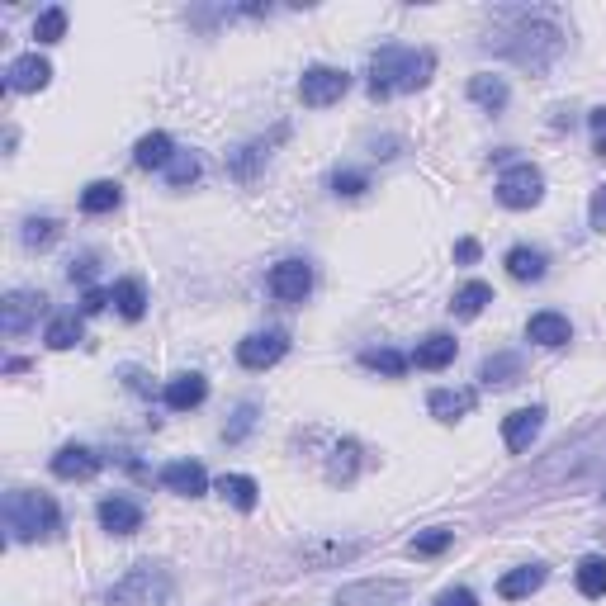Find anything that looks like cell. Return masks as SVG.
Here are the masks:
<instances>
[{
    "label": "cell",
    "mask_w": 606,
    "mask_h": 606,
    "mask_svg": "<svg viewBox=\"0 0 606 606\" xmlns=\"http://www.w3.org/2000/svg\"><path fill=\"white\" fill-rule=\"evenodd\" d=\"M105 303H109L105 289H86V294H81V313H100Z\"/></svg>",
    "instance_id": "44"
},
{
    "label": "cell",
    "mask_w": 606,
    "mask_h": 606,
    "mask_svg": "<svg viewBox=\"0 0 606 606\" xmlns=\"http://www.w3.org/2000/svg\"><path fill=\"white\" fill-rule=\"evenodd\" d=\"M360 474V441H341L337 450H332V464H327V479L332 483H351Z\"/></svg>",
    "instance_id": "32"
},
{
    "label": "cell",
    "mask_w": 606,
    "mask_h": 606,
    "mask_svg": "<svg viewBox=\"0 0 606 606\" xmlns=\"http://www.w3.org/2000/svg\"><path fill=\"white\" fill-rule=\"evenodd\" d=\"M100 526H105L109 535H133V531H143V507L133 498H105L100 502Z\"/></svg>",
    "instance_id": "15"
},
{
    "label": "cell",
    "mask_w": 606,
    "mask_h": 606,
    "mask_svg": "<svg viewBox=\"0 0 606 606\" xmlns=\"http://www.w3.org/2000/svg\"><path fill=\"white\" fill-rule=\"evenodd\" d=\"M62 34H67V10H62V5L43 10V15L34 19V38H38V43H57Z\"/></svg>",
    "instance_id": "38"
},
{
    "label": "cell",
    "mask_w": 606,
    "mask_h": 606,
    "mask_svg": "<svg viewBox=\"0 0 606 606\" xmlns=\"http://www.w3.org/2000/svg\"><path fill=\"white\" fill-rule=\"evenodd\" d=\"M436 606H479V597L469 588H446L441 597H436Z\"/></svg>",
    "instance_id": "43"
},
{
    "label": "cell",
    "mask_w": 606,
    "mask_h": 606,
    "mask_svg": "<svg viewBox=\"0 0 606 606\" xmlns=\"http://www.w3.org/2000/svg\"><path fill=\"white\" fill-rule=\"evenodd\" d=\"M455 351H460V341L446 337V332H436V337L417 341V351H412V365H417V370H446L450 360H455Z\"/></svg>",
    "instance_id": "24"
},
{
    "label": "cell",
    "mask_w": 606,
    "mask_h": 606,
    "mask_svg": "<svg viewBox=\"0 0 606 606\" xmlns=\"http://www.w3.org/2000/svg\"><path fill=\"white\" fill-rule=\"evenodd\" d=\"M285 138H289V128H285V124H280V133H275V138H251L247 147L228 152V171H232L237 180H256V171H261V166L270 161V147L285 143Z\"/></svg>",
    "instance_id": "12"
},
{
    "label": "cell",
    "mask_w": 606,
    "mask_h": 606,
    "mask_svg": "<svg viewBox=\"0 0 606 606\" xmlns=\"http://www.w3.org/2000/svg\"><path fill=\"white\" fill-rule=\"evenodd\" d=\"M199 180V157L195 152H176V161L166 166V185L171 190H185V185H195Z\"/></svg>",
    "instance_id": "37"
},
{
    "label": "cell",
    "mask_w": 606,
    "mask_h": 606,
    "mask_svg": "<svg viewBox=\"0 0 606 606\" xmlns=\"http://www.w3.org/2000/svg\"><path fill=\"white\" fill-rule=\"evenodd\" d=\"M545 270H550V256H545L540 247H512V251H507V275L521 280V285L545 280Z\"/></svg>",
    "instance_id": "23"
},
{
    "label": "cell",
    "mask_w": 606,
    "mask_h": 606,
    "mask_svg": "<svg viewBox=\"0 0 606 606\" xmlns=\"http://www.w3.org/2000/svg\"><path fill=\"white\" fill-rule=\"evenodd\" d=\"M526 341H535V346H569V341H573V322L564 318V313H554V308L531 313V322H526Z\"/></svg>",
    "instance_id": "16"
},
{
    "label": "cell",
    "mask_w": 606,
    "mask_h": 606,
    "mask_svg": "<svg viewBox=\"0 0 606 606\" xmlns=\"http://www.w3.org/2000/svg\"><path fill=\"white\" fill-rule=\"evenodd\" d=\"M360 550H365V545H322L318 554H308V564H313V569H322V564H346V559H356Z\"/></svg>",
    "instance_id": "40"
},
{
    "label": "cell",
    "mask_w": 606,
    "mask_h": 606,
    "mask_svg": "<svg viewBox=\"0 0 606 606\" xmlns=\"http://www.w3.org/2000/svg\"><path fill=\"white\" fill-rule=\"evenodd\" d=\"M43 303L48 299H43L38 289H15V294H5V303H0V327H5L10 337H24V332L38 322Z\"/></svg>",
    "instance_id": "10"
},
{
    "label": "cell",
    "mask_w": 606,
    "mask_h": 606,
    "mask_svg": "<svg viewBox=\"0 0 606 606\" xmlns=\"http://www.w3.org/2000/svg\"><path fill=\"white\" fill-rule=\"evenodd\" d=\"M43 341H48L53 351H72L76 341H81V318H76V313L53 318V322H48V332H43Z\"/></svg>",
    "instance_id": "34"
},
{
    "label": "cell",
    "mask_w": 606,
    "mask_h": 606,
    "mask_svg": "<svg viewBox=\"0 0 606 606\" xmlns=\"http://www.w3.org/2000/svg\"><path fill=\"white\" fill-rule=\"evenodd\" d=\"M360 365H365V370H379V375H389V379H398V375H408L412 356L393 351V346H365V351H360Z\"/></svg>",
    "instance_id": "31"
},
{
    "label": "cell",
    "mask_w": 606,
    "mask_h": 606,
    "mask_svg": "<svg viewBox=\"0 0 606 606\" xmlns=\"http://www.w3.org/2000/svg\"><path fill=\"white\" fill-rule=\"evenodd\" d=\"M573 583H578V592L592 597V602L606 597V559H602V554H583V559H578V569H573Z\"/></svg>",
    "instance_id": "30"
},
{
    "label": "cell",
    "mask_w": 606,
    "mask_h": 606,
    "mask_svg": "<svg viewBox=\"0 0 606 606\" xmlns=\"http://www.w3.org/2000/svg\"><path fill=\"white\" fill-rule=\"evenodd\" d=\"M256 427V403H242V408L232 412V427L223 431L228 436V446H237V441H247V431Z\"/></svg>",
    "instance_id": "39"
},
{
    "label": "cell",
    "mask_w": 606,
    "mask_h": 606,
    "mask_svg": "<svg viewBox=\"0 0 606 606\" xmlns=\"http://www.w3.org/2000/svg\"><path fill=\"white\" fill-rule=\"evenodd\" d=\"M218 493H223L237 512H256V502H261V483L251 479V474H223V479H218Z\"/></svg>",
    "instance_id": "27"
},
{
    "label": "cell",
    "mask_w": 606,
    "mask_h": 606,
    "mask_svg": "<svg viewBox=\"0 0 606 606\" xmlns=\"http://www.w3.org/2000/svg\"><path fill=\"white\" fill-rule=\"evenodd\" d=\"M474 403H479V393L474 389H436L427 398V408H431L436 422H460V417L474 412Z\"/></svg>",
    "instance_id": "20"
},
{
    "label": "cell",
    "mask_w": 606,
    "mask_h": 606,
    "mask_svg": "<svg viewBox=\"0 0 606 606\" xmlns=\"http://www.w3.org/2000/svg\"><path fill=\"white\" fill-rule=\"evenodd\" d=\"M455 261H464V266H469V261H479V242H474V237H464L460 247H455Z\"/></svg>",
    "instance_id": "46"
},
{
    "label": "cell",
    "mask_w": 606,
    "mask_h": 606,
    "mask_svg": "<svg viewBox=\"0 0 606 606\" xmlns=\"http://www.w3.org/2000/svg\"><path fill=\"white\" fill-rule=\"evenodd\" d=\"M67 275H72V285H76V280L86 285L90 275H95V256H81V261H72V270H67Z\"/></svg>",
    "instance_id": "45"
},
{
    "label": "cell",
    "mask_w": 606,
    "mask_h": 606,
    "mask_svg": "<svg viewBox=\"0 0 606 606\" xmlns=\"http://www.w3.org/2000/svg\"><path fill=\"white\" fill-rule=\"evenodd\" d=\"M346 90H351V72H341V67H308V72L299 76V100L308 109L337 105Z\"/></svg>",
    "instance_id": "6"
},
{
    "label": "cell",
    "mask_w": 606,
    "mask_h": 606,
    "mask_svg": "<svg viewBox=\"0 0 606 606\" xmlns=\"http://www.w3.org/2000/svg\"><path fill=\"white\" fill-rule=\"evenodd\" d=\"M588 128H592V138H597V143H592V152H597V157H606V109H592Z\"/></svg>",
    "instance_id": "42"
},
{
    "label": "cell",
    "mask_w": 606,
    "mask_h": 606,
    "mask_svg": "<svg viewBox=\"0 0 606 606\" xmlns=\"http://www.w3.org/2000/svg\"><path fill=\"white\" fill-rule=\"evenodd\" d=\"M545 578H550L545 564H521V569H512V573H502L498 578V597L502 602H521V597H531V592L545 588Z\"/></svg>",
    "instance_id": "17"
},
{
    "label": "cell",
    "mask_w": 606,
    "mask_h": 606,
    "mask_svg": "<svg viewBox=\"0 0 606 606\" xmlns=\"http://www.w3.org/2000/svg\"><path fill=\"white\" fill-rule=\"evenodd\" d=\"M100 455L90 446H62L53 455V474L57 479H90V474H100Z\"/></svg>",
    "instance_id": "19"
},
{
    "label": "cell",
    "mask_w": 606,
    "mask_h": 606,
    "mask_svg": "<svg viewBox=\"0 0 606 606\" xmlns=\"http://www.w3.org/2000/svg\"><path fill=\"white\" fill-rule=\"evenodd\" d=\"M119 204H124V185L119 180H90L81 190V209L86 214H114Z\"/></svg>",
    "instance_id": "26"
},
{
    "label": "cell",
    "mask_w": 606,
    "mask_h": 606,
    "mask_svg": "<svg viewBox=\"0 0 606 606\" xmlns=\"http://www.w3.org/2000/svg\"><path fill=\"white\" fill-rule=\"evenodd\" d=\"M498 199H502V209H535V204L545 199V176H540V166L512 161V166L498 176Z\"/></svg>",
    "instance_id": "5"
},
{
    "label": "cell",
    "mask_w": 606,
    "mask_h": 606,
    "mask_svg": "<svg viewBox=\"0 0 606 606\" xmlns=\"http://www.w3.org/2000/svg\"><path fill=\"white\" fill-rule=\"evenodd\" d=\"M133 161L143 166V171H166L171 161H176V143H171V133H143L138 147H133Z\"/></svg>",
    "instance_id": "21"
},
{
    "label": "cell",
    "mask_w": 606,
    "mask_h": 606,
    "mask_svg": "<svg viewBox=\"0 0 606 606\" xmlns=\"http://www.w3.org/2000/svg\"><path fill=\"white\" fill-rule=\"evenodd\" d=\"M450 545H455V531H450V526H431V531H417L408 540V550L422 554V559H436V554H446Z\"/></svg>",
    "instance_id": "33"
},
{
    "label": "cell",
    "mask_w": 606,
    "mask_h": 606,
    "mask_svg": "<svg viewBox=\"0 0 606 606\" xmlns=\"http://www.w3.org/2000/svg\"><path fill=\"white\" fill-rule=\"evenodd\" d=\"M109 303L119 308V318L138 322V318L147 313V289H143V280H119V285L109 289Z\"/></svg>",
    "instance_id": "28"
},
{
    "label": "cell",
    "mask_w": 606,
    "mask_h": 606,
    "mask_svg": "<svg viewBox=\"0 0 606 606\" xmlns=\"http://www.w3.org/2000/svg\"><path fill=\"white\" fill-rule=\"evenodd\" d=\"M540 427H545V408H521L502 422V441H507L512 455H521V450H531V441L540 436Z\"/></svg>",
    "instance_id": "14"
},
{
    "label": "cell",
    "mask_w": 606,
    "mask_h": 606,
    "mask_svg": "<svg viewBox=\"0 0 606 606\" xmlns=\"http://www.w3.org/2000/svg\"><path fill=\"white\" fill-rule=\"evenodd\" d=\"M521 375H526V360H521L517 351H498V356H488L479 365V379L488 389H507V384H517Z\"/></svg>",
    "instance_id": "22"
},
{
    "label": "cell",
    "mask_w": 606,
    "mask_h": 606,
    "mask_svg": "<svg viewBox=\"0 0 606 606\" xmlns=\"http://www.w3.org/2000/svg\"><path fill=\"white\" fill-rule=\"evenodd\" d=\"M469 100H474V105H483L488 114H498V109H507L512 90H507V81H502V76L479 72V76H469Z\"/></svg>",
    "instance_id": "25"
},
{
    "label": "cell",
    "mask_w": 606,
    "mask_h": 606,
    "mask_svg": "<svg viewBox=\"0 0 606 606\" xmlns=\"http://www.w3.org/2000/svg\"><path fill=\"white\" fill-rule=\"evenodd\" d=\"M176 602V578L157 564H138L128 569L114 588H109V606H171Z\"/></svg>",
    "instance_id": "4"
},
{
    "label": "cell",
    "mask_w": 606,
    "mask_h": 606,
    "mask_svg": "<svg viewBox=\"0 0 606 606\" xmlns=\"http://www.w3.org/2000/svg\"><path fill=\"white\" fill-rule=\"evenodd\" d=\"M488 303H493V285H483V280H469V285L455 289V299H450V313H455V318H479Z\"/></svg>",
    "instance_id": "29"
},
{
    "label": "cell",
    "mask_w": 606,
    "mask_h": 606,
    "mask_svg": "<svg viewBox=\"0 0 606 606\" xmlns=\"http://www.w3.org/2000/svg\"><path fill=\"white\" fill-rule=\"evenodd\" d=\"M403 597H408V583L403 578H365V583L341 588L332 606H398Z\"/></svg>",
    "instance_id": "8"
},
{
    "label": "cell",
    "mask_w": 606,
    "mask_h": 606,
    "mask_svg": "<svg viewBox=\"0 0 606 606\" xmlns=\"http://www.w3.org/2000/svg\"><path fill=\"white\" fill-rule=\"evenodd\" d=\"M512 29L507 34H493L483 38V48H493V53L512 57V62H521V67H531V72H545L554 57L564 53V29L554 24L550 15H531V10H512Z\"/></svg>",
    "instance_id": "1"
},
{
    "label": "cell",
    "mask_w": 606,
    "mask_h": 606,
    "mask_svg": "<svg viewBox=\"0 0 606 606\" xmlns=\"http://www.w3.org/2000/svg\"><path fill=\"white\" fill-rule=\"evenodd\" d=\"M588 223H592V228H597V232H606V185H597V190H592Z\"/></svg>",
    "instance_id": "41"
},
{
    "label": "cell",
    "mask_w": 606,
    "mask_h": 606,
    "mask_svg": "<svg viewBox=\"0 0 606 606\" xmlns=\"http://www.w3.org/2000/svg\"><path fill=\"white\" fill-rule=\"evenodd\" d=\"M19 237H24V247H29V251H43V247H53L57 237H62V223H57V218H29Z\"/></svg>",
    "instance_id": "35"
},
{
    "label": "cell",
    "mask_w": 606,
    "mask_h": 606,
    "mask_svg": "<svg viewBox=\"0 0 606 606\" xmlns=\"http://www.w3.org/2000/svg\"><path fill=\"white\" fill-rule=\"evenodd\" d=\"M436 72V53L431 48H408V43H389L370 57V95L389 100V95H408L422 90Z\"/></svg>",
    "instance_id": "2"
},
{
    "label": "cell",
    "mask_w": 606,
    "mask_h": 606,
    "mask_svg": "<svg viewBox=\"0 0 606 606\" xmlns=\"http://www.w3.org/2000/svg\"><path fill=\"white\" fill-rule=\"evenodd\" d=\"M365 190H370V176H365V171H356V166H337V171H332V195L356 199V195H365Z\"/></svg>",
    "instance_id": "36"
},
{
    "label": "cell",
    "mask_w": 606,
    "mask_h": 606,
    "mask_svg": "<svg viewBox=\"0 0 606 606\" xmlns=\"http://www.w3.org/2000/svg\"><path fill=\"white\" fill-rule=\"evenodd\" d=\"M157 483L166 488V493H180V498H204V493H209V474H204V464H199V460L161 464Z\"/></svg>",
    "instance_id": "11"
},
{
    "label": "cell",
    "mask_w": 606,
    "mask_h": 606,
    "mask_svg": "<svg viewBox=\"0 0 606 606\" xmlns=\"http://www.w3.org/2000/svg\"><path fill=\"white\" fill-rule=\"evenodd\" d=\"M289 351V332L280 327H270V332H251L247 341H237V365L242 370H270V365H280Z\"/></svg>",
    "instance_id": "7"
},
{
    "label": "cell",
    "mask_w": 606,
    "mask_h": 606,
    "mask_svg": "<svg viewBox=\"0 0 606 606\" xmlns=\"http://www.w3.org/2000/svg\"><path fill=\"white\" fill-rule=\"evenodd\" d=\"M266 285L280 303H303L308 294H313V266H308L303 256H289V261H280V266H270Z\"/></svg>",
    "instance_id": "9"
},
{
    "label": "cell",
    "mask_w": 606,
    "mask_h": 606,
    "mask_svg": "<svg viewBox=\"0 0 606 606\" xmlns=\"http://www.w3.org/2000/svg\"><path fill=\"white\" fill-rule=\"evenodd\" d=\"M5 531L19 545L34 540H57L62 535V512L48 493H29V488H10L5 493Z\"/></svg>",
    "instance_id": "3"
},
{
    "label": "cell",
    "mask_w": 606,
    "mask_h": 606,
    "mask_svg": "<svg viewBox=\"0 0 606 606\" xmlns=\"http://www.w3.org/2000/svg\"><path fill=\"white\" fill-rule=\"evenodd\" d=\"M48 81H53V62L38 57V53H24L5 67V90H10V95H15V90H43Z\"/></svg>",
    "instance_id": "13"
},
{
    "label": "cell",
    "mask_w": 606,
    "mask_h": 606,
    "mask_svg": "<svg viewBox=\"0 0 606 606\" xmlns=\"http://www.w3.org/2000/svg\"><path fill=\"white\" fill-rule=\"evenodd\" d=\"M393 147H398V143H393V138H384V143H375V157H393Z\"/></svg>",
    "instance_id": "47"
},
{
    "label": "cell",
    "mask_w": 606,
    "mask_h": 606,
    "mask_svg": "<svg viewBox=\"0 0 606 606\" xmlns=\"http://www.w3.org/2000/svg\"><path fill=\"white\" fill-rule=\"evenodd\" d=\"M161 398H166V408H171V412H190V408H199V403L209 398V379L195 375V370H190V375H176L171 384H166Z\"/></svg>",
    "instance_id": "18"
}]
</instances>
